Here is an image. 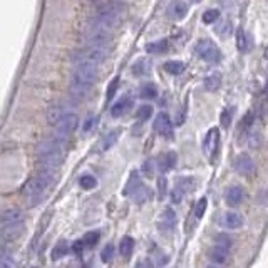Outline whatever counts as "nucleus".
I'll return each mask as SVG.
<instances>
[{
  "mask_svg": "<svg viewBox=\"0 0 268 268\" xmlns=\"http://www.w3.org/2000/svg\"><path fill=\"white\" fill-rule=\"evenodd\" d=\"M124 7L117 2H104L101 4L92 16L89 32H101L109 34L114 27L117 26L122 17Z\"/></svg>",
  "mask_w": 268,
  "mask_h": 268,
  "instance_id": "nucleus-1",
  "label": "nucleus"
},
{
  "mask_svg": "<svg viewBox=\"0 0 268 268\" xmlns=\"http://www.w3.org/2000/svg\"><path fill=\"white\" fill-rule=\"evenodd\" d=\"M97 76V64L89 61H76V67L72 72L71 92L74 97L81 99L91 91Z\"/></svg>",
  "mask_w": 268,
  "mask_h": 268,
  "instance_id": "nucleus-2",
  "label": "nucleus"
},
{
  "mask_svg": "<svg viewBox=\"0 0 268 268\" xmlns=\"http://www.w3.org/2000/svg\"><path fill=\"white\" fill-rule=\"evenodd\" d=\"M54 176H56V171L41 170L37 173V176H34L31 181L26 183V186H24V196L27 198L29 205L37 206L46 200V196L49 195V190H51L54 183Z\"/></svg>",
  "mask_w": 268,
  "mask_h": 268,
  "instance_id": "nucleus-3",
  "label": "nucleus"
},
{
  "mask_svg": "<svg viewBox=\"0 0 268 268\" xmlns=\"http://www.w3.org/2000/svg\"><path fill=\"white\" fill-rule=\"evenodd\" d=\"M79 117L74 112H64L62 117L59 119V122L56 124V132L54 136L61 138V140H67L71 134L77 129Z\"/></svg>",
  "mask_w": 268,
  "mask_h": 268,
  "instance_id": "nucleus-4",
  "label": "nucleus"
},
{
  "mask_svg": "<svg viewBox=\"0 0 268 268\" xmlns=\"http://www.w3.org/2000/svg\"><path fill=\"white\" fill-rule=\"evenodd\" d=\"M196 54L200 56L203 61L206 62H218L221 59V52L215 44H213L210 39H203L196 44Z\"/></svg>",
  "mask_w": 268,
  "mask_h": 268,
  "instance_id": "nucleus-5",
  "label": "nucleus"
},
{
  "mask_svg": "<svg viewBox=\"0 0 268 268\" xmlns=\"http://www.w3.org/2000/svg\"><path fill=\"white\" fill-rule=\"evenodd\" d=\"M126 195L129 196H132V200L136 201V203H145L148 200V196H150V191H148V188L143 185L141 180L138 178L136 175H134L131 180H129L127 183V188H126Z\"/></svg>",
  "mask_w": 268,
  "mask_h": 268,
  "instance_id": "nucleus-6",
  "label": "nucleus"
},
{
  "mask_svg": "<svg viewBox=\"0 0 268 268\" xmlns=\"http://www.w3.org/2000/svg\"><path fill=\"white\" fill-rule=\"evenodd\" d=\"M218 146H220V131H218V127H211L203 141V153L208 160H213Z\"/></svg>",
  "mask_w": 268,
  "mask_h": 268,
  "instance_id": "nucleus-7",
  "label": "nucleus"
},
{
  "mask_svg": "<svg viewBox=\"0 0 268 268\" xmlns=\"http://www.w3.org/2000/svg\"><path fill=\"white\" fill-rule=\"evenodd\" d=\"M155 127L156 131L161 134L163 138H171L173 134V124L170 121V116L166 112H160L155 121Z\"/></svg>",
  "mask_w": 268,
  "mask_h": 268,
  "instance_id": "nucleus-8",
  "label": "nucleus"
},
{
  "mask_svg": "<svg viewBox=\"0 0 268 268\" xmlns=\"http://www.w3.org/2000/svg\"><path fill=\"white\" fill-rule=\"evenodd\" d=\"M22 233H24V221H19V223H14V225H7V226L0 228V236L7 241L17 240Z\"/></svg>",
  "mask_w": 268,
  "mask_h": 268,
  "instance_id": "nucleus-9",
  "label": "nucleus"
},
{
  "mask_svg": "<svg viewBox=\"0 0 268 268\" xmlns=\"http://www.w3.org/2000/svg\"><path fill=\"white\" fill-rule=\"evenodd\" d=\"M220 225L223 228H226V230H238V228L243 225V218H241L240 213L228 211V213H225V215L221 216Z\"/></svg>",
  "mask_w": 268,
  "mask_h": 268,
  "instance_id": "nucleus-10",
  "label": "nucleus"
},
{
  "mask_svg": "<svg viewBox=\"0 0 268 268\" xmlns=\"http://www.w3.org/2000/svg\"><path fill=\"white\" fill-rule=\"evenodd\" d=\"M168 14H170V17L175 19V21H181V19L186 17L188 6L183 0H173L170 4V9H168Z\"/></svg>",
  "mask_w": 268,
  "mask_h": 268,
  "instance_id": "nucleus-11",
  "label": "nucleus"
},
{
  "mask_svg": "<svg viewBox=\"0 0 268 268\" xmlns=\"http://www.w3.org/2000/svg\"><path fill=\"white\" fill-rule=\"evenodd\" d=\"M235 168L240 175H251L255 171V165H253L251 158L248 155H240L235 161Z\"/></svg>",
  "mask_w": 268,
  "mask_h": 268,
  "instance_id": "nucleus-12",
  "label": "nucleus"
},
{
  "mask_svg": "<svg viewBox=\"0 0 268 268\" xmlns=\"http://www.w3.org/2000/svg\"><path fill=\"white\" fill-rule=\"evenodd\" d=\"M24 221V216L21 210H6L0 213V228L7 226V225H14V223Z\"/></svg>",
  "mask_w": 268,
  "mask_h": 268,
  "instance_id": "nucleus-13",
  "label": "nucleus"
},
{
  "mask_svg": "<svg viewBox=\"0 0 268 268\" xmlns=\"http://www.w3.org/2000/svg\"><path fill=\"white\" fill-rule=\"evenodd\" d=\"M225 201L230 206H238L243 201V190L240 186H231L228 188L225 193Z\"/></svg>",
  "mask_w": 268,
  "mask_h": 268,
  "instance_id": "nucleus-14",
  "label": "nucleus"
},
{
  "mask_svg": "<svg viewBox=\"0 0 268 268\" xmlns=\"http://www.w3.org/2000/svg\"><path fill=\"white\" fill-rule=\"evenodd\" d=\"M131 106H132V99L129 96H126V97L119 99V101L114 104L112 109H111V114L114 117H119V116H122L124 112H127Z\"/></svg>",
  "mask_w": 268,
  "mask_h": 268,
  "instance_id": "nucleus-15",
  "label": "nucleus"
},
{
  "mask_svg": "<svg viewBox=\"0 0 268 268\" xmlns=\"http://www.w3.org/2000/svg\"><path fill=\"white\" fill-rule=\"evenodd\" d=\"M226 255H228V246L225 245H220V243H216V246H213L210 250V258L213 261L216 263H223L226 260Z\"/></svg>",
  "mask_w": 268,
  "mask_h": 268,
  "instance_id": "nucleus-16",
  "label": "nucleus"
},
{
  "mask_svg": "<svg viewBox=\"0 0 268 268\" xmlns=\"http://www.w3.org/2000/svg\"><path fill=\"white\" fill-rule=\"evenodd\" d=\"M221 86V76L220 74H211V76H208L205 79V87H206V91H218Z\"/></svg>",
  "mask_w": 268,
  "mask_h": 268,
  "instance_id": "nucleus-17",
  "label": "nucleus"
},
{
  "mask_svg": "<svg viewBox=\"0 0 268 268\" xmlns=\"http://www.w3.org/2000/svg\"><path fill=\"white\" fill-rule=\"evenodd\" d=\"M165 71L173 74V76H178V74H181L183 71H185V64H183L181 61H168L165 64Z\"/></svg>",
  "mask_w": 268,
  "mask_h": 268,
  "instance_id": "nucleus-18",
  "label": "nucleus"
},
{
  "mask_svg": "<svg viewBox=\"0 0 268 268\" xmlns=\"http://www.w3.org/2000/svg\"><path fill=\"white\" fill-rule=\"evenodd\" d=\"M132 248H134V240L131 236H126V238H122L121 240V245H119V251H121V255L122 256H131V253H132Z\"/></svg>",
  "mask_w": 268,
  "mask_h": 268,
  "instance_id": "nucleus-19",
  "label": "nucleus"
},
{
  "mask_svg": "<svg viewBox=\"0 0 268 268\" xmlns=\"http://www.w3.org/2000/svg\"><path fill=\"white\" fill-rule=\"evenodd\" d=\"M67 251H69V245H67V241H59L56 246H54V250H52V260H61L62 256H66L67 255Z\"/></svg>",
  "mask_w": 268,
  "mask_h": 268,
  "instance_id": "nucleus-20",
  "label": "nucleus"
},
{
  "mask_svg": "<svg viewBox=\"0 0 268 268\" xmlns=\"http://www.w3.org/2000/svg\"><path fill=\"white\" fill-rule=\"evenodd\" d=\"M178 161V156L175 155V153H166L165 156H163V163H161V170L163 171H170L175 168Z\"/></svg>",
  "mask_w": 268,
  "mask_h": 268,
  "instance_id": "nucleus-21",
  "label": "nucleus"
},
{
  "mask_svg": "<svg viewBox=\"0 0 268 268\" xmlns=\"http://www.w3.org/2000/svg\"><path fill=\"white\" fill-rule=\"evenodd\" d=\"M64 111L59 106H52L51 109L47 111V121L49 124H52V126H56V124L59 122V119L62 117Z\"/></svg>",
  "mask_w": 268,
  "mask_h": 268,
  "instance_id": "nucleus-22",
  "label": "nucleus"
},
{
  "mask_svg": "<svg viewBox=\"0 0 268 268\" xmlns=\"http://www.w3.org/2000/svg\"><path fill=\"white\" fill-rule=\"evenodd\" d=\"M176 188H180L183 193L193 191V188H195V180H193V178H178Z\"/></svg>",
  "mask_w": 268,
  "mask_h": 268,
  "instance_id": "nucleus-23",
  "label": "nucleus"
},
{
  "mask_svg": "<svg viewBox=\"0 0 268 268\" xmlns=\"http://www.w3.org/2000/svg\"><path fill=\"white\" fill-rule=\"evenodd\" d=\"M175 221H176L175 211H173L171 208L165 210V213H163V225L166 226V230H171V228L175 226Z\"/></svg>",
  "mask_w": 268,
  "mask_h": 268,
  "instance_id": "nucleus-24",
  "label": "nucleus"
},
{
  "mask_svg": "<svg viewBox=\"0 0 268 268\" xmlns=\"http://www.w3.org/2000/svg\"><path fill=\"white\" fill-rule=\"evenodd\" d=\"M0 266H16V260L6 248H0Z\"/></svg>",
  "mask_w": 268,
  "mask_h": 268,
  "instance_id": "nucleus-25",
  "label": "nucleus"
},
{
  "mask_svg": "<svg viewBox=\"0 0 268 268\" xmlns=\"http://www.w3.org/2000/svg\"><path fill=\"white\" fill-rule=\"evenodd\" d=\"M168 47V42L166 41H158V42H153V44H148L146 46V51L151 52V54H161L165 52Z\"/></svg>",
  "mask_w": 268,
  "mask_h": 268,
  "instance_id": "nucleus-26",
  "label": "nucleus"
},
{
  "mask_svg": "<svg viewBox=\"0 0 268 268\" xmlns=\"http://www.w3.org/2000/svg\"><path fill=\"white\" fill-rule=\"evenodd\" d=\"M158 96V89L155 84H145L141 87V97L145 99H155Z\"/></svg>",
  "mask_w": 268,
  "mask_h": 268,
  "instance_id": "nucleus-27",
  "label": "nucleus"
},
{
  "mask_svg": "<svg viewBox=\"0 0 268 268\" xmlns=\"http://www.w3.org/2000/svg\"><path fill=\"white\" fill-rule=\"evenodd\" d=\"M99 231H89V233H86L84 235V238H82V243H84V246H94L96 243L99 241Z\"/></svg>",
  "mask_w": 268,
  "mask_h": 268,
  "instance_id": "nucleus-28",
  "label": "nucleus"
},
{
  "mask_svg": "<svg viewBox=\"0 0 268 268\" xmlns=\"http://www.w3.org/2000/svg\"><path fill=\"white\" fill-rule=\"evenodd\" d=\"M79 185H81L84 190H92V188H96L97 181H96V178L91 175H84L81 180H79Z\"/></svg>",
  "mask_w": 268,
  "mask_h": 268,
  "instance_id": "nucleus-29",
  "label": "nucleus"
},
{
  "mask_svg": "<svg viewBox=\"0 0 268 268\" xmlns=\"http://www.w3.org/2000/svg\"><path fill=\"white\" fill-rule=\"evenodd\" d=\"M153 114V107L151 106H141L140 109H138V114L136 117L140 119V121H146V119H150Z\"/></svg>",
  "mask_w": 268,
  "mask_h": 268,
  "instance_id": "nucleus-30",
  "label": "nucleus"
},
{
  "mask_svg": "<svg viewBox=\"0 0 268 268\" xmlns=\"http://www.w3.org/2000/svg\"><path fill=\"white\" fill-rule=\"evenodd\" d=\"M206 208H208V200H206V198H200V200H198V203H196V208H195L196 218H201L203 215H205Z\"/></svg>",
  "mask_w": 268,
  "mask_h": 268,
  "instance_id": "nucleus-31",
  "label": "nucleus"
},
{
  "mask_svg": "<svg viewBox=\"0 0 268 268\" xmlns=\"http://www.w3.org/2000/svg\"><path fill=\"white\" fill-rule=\"evenodd\" d=\"M117 131H112V132H109L106 138H104V141H102V150H109V148H111L114 143H116V140H117Z\"/></svg>",
  "mask_w": 268,
  "mask_h": 268,
  "instance_id": "nucleus-32",
  "label": "nucleus"
},
{
  "mask_svg": "<svg viewBox=\"0 0 268 268\" xmlns=\"http://www.w3.org/2000/svg\"><path fill=\"white\" fill-rule=\"evenodd\" d=\"M165 195H166V178L160 176V178H158V198L163 200Z\"/></svg>",
  "mask_w": 268,
  "mask_h": 268,
  "instance_id": "nucleus-33",
  "label": "nucleus"
},
{
  "mask_svg": "<svg viewBox=\"0 0 268 268\" xmlns=\"http://www.w3.org/2000/svg\"><path fill=\"white\" fill-rule=\"evenodd\" d=\"M218 17H220V12L215 11V9H211V11H208L205 16H203V22H205V24H211V22H215Z\"/></svg>",
  "mask_w": 268,
  "mask_h": 268,
  "instance_id": "nucleus-34",
  "label": "nucleus"
},
{
  "mask_svg": "<svg viewBox=\"0 0 268 268\" xmlns=\"http://www.w3.org/2000/svg\"><path fill=\"white\" fill-rule=\"evenodd\" d=\"M112 253H114V248L111 246V245H107L106 248H104V250H102V261H109V260H111V258H112Z\"/></svg>",
  "mask_w": 268,
  "mask_h": 268,
  "instance_id": "nucleus-35",
  "label": "nucleus"
},
{
  "mask_svg": "<svg viewBox=\"0 0 268 268\" xmlns=\"http://www.w3.org/2000/svg\"><path fill=\"white\" fill-rule=\"evenodd\" d=\"M230 121H231V111H223V114H221V126L223 127H228L230 126Z\"/></svg>",
  "mask_w": 268,
  "mask_h": 268,
  "instance_id": "nucleus-36",
  "label": "nucleus"
},
{
  "mask_svg": "<svg viewBox=\"0 0 268 268\" xmlns=\"http://www.w3.org/2000/svg\"><path fill=\"white\" fill-rule=\"evenodd\" d=\"M246 37H245V34H243V32H240V34H238V49H240V51H246Z\"/></svg>",
  "mask_w": 268,
  "mask_h": 268,
  "instance_id": "nucleus-37",
  "label": "nucleus"
},
{
  "mask_svg": "<svg viewBox=\"0 0 268 268\" xmlns=\"http://www.w3.org/2000/svg\"><path fill=\"white\" fill-rule=\"evenodd\" d=\"M216 241L220 243V245H225V246H228V248L231 246V240H230L228 236H225V235H218Z\"/></svg>",
  "mask_w": 268,
  "mask_h": 268,
  "instance_id": "nucleus-38",
  "label": "nucleus"
},
{
  "mask_svg": "<svg viewBox=\"0 0 268 268\" xmlns=\"http://www.w3.org/2000/svg\"><path fill=\"white\" fill-rule=\"evenodd\" d=\"M183 195H185V193H183L180 188H176V190L173 191V201H175V203H180V201L183 200Z\"/></svg>",
  "mask_w": 268,
  "mask_h": 268,
  "instance_id": "nucleus-39",
  "label": "nucleus"
},
{
  "mask_svg": "<svg viewBox=\"0 0 268 268\" xmlns=\"http://www.w3.org/2000/svg\"><path fill=\"white\" fill-rule=\"evenodd\" d=\"M94 122H96V119H94V117H89V119H87V122H86V126H84V131H89V129H91V126H92Z\"/></svg>",
  "mask_w": 268,
  "mask_h": 268,
  "instance_id": "nucleus-40",
  "label": "nucleus"
},
{
  "mask_svg": "<svg viewBox=\"0 0 268 268\" xmlns=\"http://www.w3.org/2000/svg\"><path fill=\"white\" fill-rule=\"evenodd\" d=\"M195 2H200V0H195Z\"/></svg>",
  "mask_w": 268,
  "mask_h": 268,
  "instance_id": "nucleus-41",
  "label": "nucleus"
},
{
  "mask_svg": "<svg viewBox=\"0 0 268 268\" xmlns=\"http://www.w3.org/2000/svg\"><path fill=\"white\" fill-rule=\"evenodd\" d=\"M266 89H268V87H266Z\"/></svg>",
  "mask_w": 268,
  "mask_h": 268,
  "instance_id": "nucleus-42",
  "label": "nucleus"
}]
</instances>
